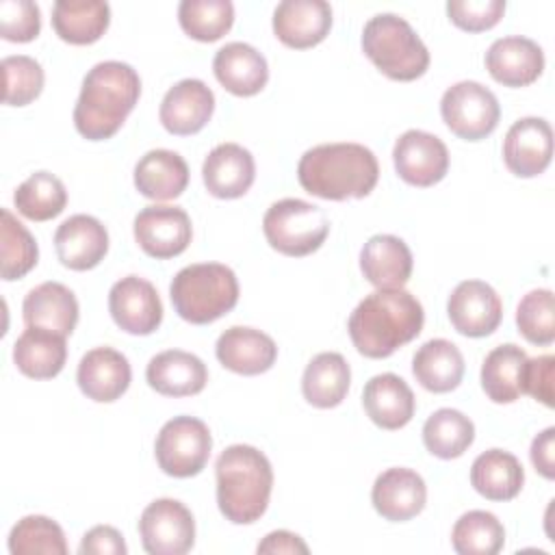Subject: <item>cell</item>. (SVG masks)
<instances>
[{
  "mask_svg": "<svg viewBox=\"0 0 555 555\" xmlns=\"http://www.w3.org/2000/svg\"><path fill=\"white\" fill-rule=\"evenodd\" d=\"M132 369L128 358L113 347H95L87 351L76 371L82 395L98 403L117 401L130 386Z\"/></svg>",
  "mask_w": 555,
  "mask_h": 555,
  "instance_id": "e0dca14e",
  "label": "cell"
},
{
  "mask_svg": "<svg viewBox=\"0 0 555 555\" xmlns=\"http://www.w3.org/2000/svg\"><path fill=\"white\" fill-rule=\"evenodd\" d=\"M362 405L377 427L392 431L412 421L416 399L405 379L395 373H379L364 384Z\"/></svg>",
  "mask_w": 555,
  "mask_h": 555,
  "instance_id": "484cf974",
  "label": "cell"
},
{
  "mask_svg": "<svg viewBox=\"0 0 555 555\" xmlns=\"http://www.w3.org/2000/svg\"><path fill=\"white\" fill-rule=\"evenodd\" d=\"M178 22L191 39L210 43L232 28L234 4L230 0H182Z\"/></svg>",
  "mask_w": 555,
  "mask_h": 555,
  "instance_id": "f35d334b",
  "label": "cell"
},
{
  "mask_svg": "<svg viewBox=\"0 0 555 555\" xmlns=\"http://www.w3.org/2000/svg\"><path fill=\"white\" fill-rule=\"evenodd\" d=\"M553 156V130L542 117L514 121L503 139L505 167L518 178L540 176Z\"/></svg>",
  "mask_w": 555,
  "mask_h": 555,
  "instance_id": "9a60e30c",
  "label": "cell"
},
{
  "mask_svg": "<svg viewBox=\"0 0 555 555\" xmlns=\"http://www.w3.org/2000/svg\"><path fill=\"white\" fill-rule=\"evenodd\" d=\"M132 230L139 247L158 260L180 256L193 236L191 219L180 206H145L134 217Z\"/></svg>",
  "mask_w": 555,
  "mask_h": 555,
  "instance_id": "4fadbf2b",
  "label": "cell"
},
{
  "mask_svg": "<svg viewBox=\"0 0 555 555\" xmlns=\"http://www.w3.org/2000/svg\"><path fill=\"white\" fill-rule=\"evenodd\" d=\"M379 178L375 154L360 143H321L304 152L297 165L301 189L314 197L343 202L366 197Z\"/></svg>",
  "mask_w": 555,
  "mask_h": 555,
  "instance_id": "3957f363",
  "label": "cell"
},
{
  "mask_svg": "<svg viewBox=\"0 0 555 555\" xmlns=\"http://www.w3.org/2000/svg\"><path fill=\"white\" fill-rule=\"evenodd\" d=\"M41 30V11L30 0L0 2V35L13 43L33 41Z\"/></svg>",
  "mask_w": 555,
  "mask_h": 555,
  "instance_id": "ee69618b",
  "label": "cell"
},
{
  "mask_svg": "<svg viewBox=\"0 0 555 555\" xmlns=\"http://www.w3.org/2000/svg\"><path fill=\"white\" fill-rule=\"evenodd\" d=\"M486 69L505 87H527L540 78L544 52L529 37H501L486 52Z\"/></svg>",
  "mask_w": 555,
  "mask_h": 555,
  "instance_id": "44dd1931",
  "label": "cell"
},
{
  "mask_svg": "<svg viewBox=\"0 0 555 555\" xmlns=\"http://www.w3.org/2000/svg\"><path fill=\"white\" fill-rule=\"evenodd\" d=\"M141 95L139 74L121 61H102L82 78L74 106V126L89 141L111 139Z\"/></svg>",
  "mask_w": 555,
  "mask_h": 555,
  "instance_id": "7a4b0ae2",
  "label": "cell"
},
{
  "mask_svg": "<svg viewBox=\"0 0 555 555\" xmlns=\"http://www.w3.org/2000/svg\"><path fill=\"white\" fill-rule=\"evenodd\" d=\"M397 176L412 186H434L449 171V150L431 132L405 130L392 147Z\"/></svg>",
  "mask_w": 555,
  "mask_h": 555,
  "instance_id": "8fae6325",
  "label": "cell"
},
{
  "mask_svg": "<svg viewBox=\"0 0 555 555\" xmlns=\"http://www.w3.org/2000/svg\"><path fill=\"white\" fill-rule=\"evenodd\" d=\"M9 551L13 555H65L67 542L59 522L48 516L30 514L13 525L9 533Z\"/></svg>",
  "mask_w": 555,
  "mask_h": 555,
  "instance_id": "60d3db41",
  "label": "cell"
},
{
  "mask_svg": "<svg viewBox=\"0 0 555 555\" xmlns=\"http://www.w3.org/2000/svg\"><path fill=\"white\" fill-rule=\"evenodd\" d=\"M202 178L208 193L219 199L243 197L256 178L254 156L238 143H221L204 158Z\"/></svg>",
  "mask_w": 555,
  "mask_h": 555,
  "instance_id": "7402d4cb",
  "label": "cell"
},
{
  "mask_svg": "<svg viewBox=\"0 0 555 555\" xmlns=\"http://www.w3.org/2000/svg\"><path fill=\"white\" fill-rule=\"evenodd\" d=\"M4 76V104L26 106L39 98L43 89V69L39 61L26 54H13L2 59Z\"/></svg>",
  "mask_w": 555,
  "mask_h": 555,
  "instance_id": "7bdbcfd3",
  "label": "cell"
},
{
  "mask_svg": "<svg viewBox=\"0 0 555 555\" xmlns=\"http://www.w3.org/2000/svg\"><path fill=\"white\" fill-rule=\"evenodd\" d=\"M451 544L460 555H496L505 544V529L492 512L470 509L455 520Z\"/></svg>",
  "mask_w": 555,
  "mask_h": 555,
  "instance_id": "74e56055",
  "label": "cell"
},
{
  "mask_svg": "<svg viewBox=\"0 0 555 555\" xmlns=\"http://www.w3.org/2000/svg\"><path fill=\"white\" fill-rule=\"evenodd\" d=\"M518 332L531 345H551L555 340V306L548 288L529 291L516 308Z\"/></svg>",
  "mask_w": 555,
  "mask_h": 555,
  "instance_id": "b9f144b4",
  "label": "cell"
},
{
  "mask_svg": "<svg viewBox=\"0 0 555 555\" xmlns=\"http://www.w3.org/2000/svg\"><path fill=\"white\" fill-rule=\"evenodd\" d=\"M189 184L186 160L171 150H150L134 165V186L143 197L176 199Z\"/></svg>",
  "mask_w": 555,
  "mask_h": 555,
  "instance_id": "f1b7e54d",
  "label": "cell"
},
{
  "mask_svg": "<svg viewBox=\"0 0 555 555\" xmlns=\"http://www.w3.org/2000/svg\"><path fill=\"white\" fill-rule=\"evenodd\" d=\"M215 78L221 87L238 98L256 95L269 80L267 59L249 43L232 41L217 50L212 59Z\"/></svg>",
  "mask_w": 555,
  "mask_h": 555,
  "instance_id": "cb8c5ba5",
  "label": "cell"
},
{
  "mask_svg": "<svg viewBox=\"0 0 555 555\" xmlns=\"http://www.w3.org/2000/svg\"><path fill=\"white\" fill-rule=\"evenodd\" d=\"M475 440L473 421L453 408L436 410L423 425L425 449L440 460H455Z\"/></svg>",
  "mask_w": 555,
  "mask_h": 555,
  "instance_id": "d590c367",
  "label": "cell"
},
{
  "mask_svg": "<svg viewBox=\"0 0 555 555\" xmlns=\"http://www.w3.org/2000/svg\"><path fill=\"white\" fill-rule=\"evenodd\" d=\"M412 264L410 247L395 234H375L360 251L362 275L377 288H403Z\"/></svg>",
  "mask_w": 555,
  "mask_h": 555,
  "instance_id": "4316f807",
  "label": "cell"
},
{
  "mask_svg": "<svg viewBox=\"0 0 555 555\" xmlns=\"http://www.w3.org/2000/svg\"><path fill=\"white\" fill-rule=\"evenodd\" d=\"M351 369L347 360L336 351H323L314 356L301 377L304 399L321 410L336 408L349 392Z\"/></svg>",
  "mask_w": 555,
  "mask_h": 555,
  "instance_id": "836d02e7",
  "label": "cell"
},
{
  "mask_svg": "<svg viewBox=\"0 0 555 555\" xmlns=\"http://www.w3.org/2000/svg\"><path fill=\"white\" fill-rule=\"evenodd\" d=\"M217 505L234 525L256 522L269 505L273 468L267 455L251 444H232L215 462Z\"/></svg>",
  "mask_w": 555,
  "mask_h": 555,
  "instance_id": "277c9868",
  "label": "cell"
},
{
  "mask_svg": "<svg viewBox=\"0 0 555 555\" xmlns=\"http://www.w3.org/2000/svg\"><path fill=\"white\" fill-rule=\"evenodd\" d=\"M416 382L429 392H451L464 377V356L447 338H431L412 358Z\"/></svg>",
  "mask_w": 555,
  "mask_h": 555,
  "instance_id": "4dcf8cb0",
  "label": "cell"
},
{
  "mask_svg": "<svg viewBox=\"0 0 555 555\" xmlns=\"http://www.w3.org/2000/svg\"><path fill=\"white\" fill-rule=\"evenodd\" d=\"M67 360L65 336L46 327H26L13 345V362L33 379L56 377Z\"/></svg>",
  "mask_w": 555,
  "mask_h": 555,
  "instance_id": "f546056e",
  "label": "cell"
},
{
  "mask_svg": "<svg viewBox=\"0 0 555 555\" xmlns=\"http://www.w3.org/2000/svg\"><path fill=\"white\" fill-rule=\"evenodd\" d=\"M362 50L390 80L410 82L429 67V52L416 30L395 13L373 15L362 30Z\"/></svg>",
  "mask_w": 555,
  "mask_h": 555,
  "instance_id": "8992f818",
  "label": "cell"
},
{
  "mask_svg": "<svg viewBox=\"0 0 555 555\" xmlns=\"http://www.w3.org/2000/svg\"><path fill=\"white\" fill-rule=\"evenodd\" d=\"M256 551L258 553H308V544L297 533L278 529L267 533Z\"/></svg>",
  "mask_w": 555,
  "mask_h": 555,
  "instance_id": "681fc988",
  "label": "cell"
},
{
  "mask_svg": "<svg viewBox=\"0 0 555 555\" xmlns=\"http://www.w3.org/2000/svg\"><path fill=\"white\" fill-rule=\"evenodd\" d=\"M371 501L375 512L390 522H405L418 516L427 501V486L412 468H388L377 475Z\"/></svg>",
  "mask_w": 555,
  "mask_h": 555,
  "instance_id": "ffe728a7",
  "label": "cell"
},
{
  "mask_svg": "<svg viewBox=\"0 0 555 555\" xmlns=\"http://www.w3.org/2000/svg\"><path fill=\"white\" fill-rule=\"evenodd\" d=\"M262 232L275 251L301 258L325 243L330 234V219L319 206L297 197H286L269 206L262 217Z\"/></svg>",
  "mask_w": 555,
  "mask_h": 555,
  "instance_id": "52a82bcc",
  "label": "cell"
},
{
  "mask_svg": "<svg viewBox=\"0 0 555 555\" xmlns=\"http://www.w3.org/2000/svg\"><path fill=\"white\" fill-rule=\"evenodd\" d=\"M332 28V7L325 0H284L273 11L275 37L295 50L321 43Z\"/></svg>",
  "mask_w": 555,
  "mask_h": 555,
  "instance_id": "ac0fdd59",
  "label": "cell"
},
{
  "mask_svg": "<svg viewBox=\"0 0 555 555\" xmlns=\"http://www.w3.org/2000/svg\"><path fill=\"white\" fill-rule=\"evenodd\" d=\"M555 427H546L531 442V464L544 479L555 477Z\"/></svg>",
  "mask_w": 555,
  "mask_h": 555,
  "instance_id": "c3c4849f",
  "label": "cell"
},
{
  "mask_svg": "<svg viewBox=\"0 0 555 555\" xmlns=\"http://www.w3.org/2000/svg\"><path fill=\"white\" fill-rule=\"evenodd\" d=\"M108 312L119 330L134 336L156 332L163 321V304L154 284L139 275H126L111 286Z\"/></svg>",
  "mask_w": 555,
  "mask_h": 555,
  "instance_id": "7c38bea8",
  "label": "cell"
},
{
  "mask_svg": "<svg viewBox=\"0 0 555 555\" xmlns=\"http://www.w3.org/2000/svg\"><path fill=\"white\" fill-rule=\"evenodd\" d=\"M0 223V258H2V280L11 282L26 275L39 258V247L33 234L24 228L22 221L9 210L2 208Z\"/></svg>",
  "mask_w": 555,
  "mask_h": 555,
  "instance_id": "ab89813d",
  "label": "cell"
},
{
  "mask_svg": "<svg viewBox=\"0 0 555 555\" xmlns=\"http://www.w3.org/2000/svg\"><path fill=\"white\" fill-rule=\"evenodd\" d=\"M210 429L195 416H173L160 427L154 442L160 470L180 479L199 475L210 457Z\"/></svg>",
  "mask_w": 555,
  "mask_h": 555,
  "instance_id": "ba28073f",
  "label": "cell"
},
{
  "mask_svg": "<svg viewBox=\"0 0 555 555\" xmlns=\"http://www.w3.org/2000/svg\"><path fill=\"white\" fill-rule=\"evenodd\" d=\"M145 379L158 395L191 397L204 390L208 382V369L195 353L167 349L147 362Z\"/></svg>",
  "mask_w": 555,
  "mask_h": 555,
  "instance_id": "d4e9b609",
  "label": "cell"
},
{
  "mask_svg": "<svg viewBox=\"0 0 555 555\" xmlns=\"http://www.w3.org/2000/svg\"><path fill=\"white\" fill-rule=\"evenodd\" d=\"M78 553H82V555H126L128 546L124 542V535L115 527L98 525L82 535Z\"/></svg>",
  "mask_w": 555,
  "mask_h": 555,
  "instance_id": "7dc6e473",
  "label": "cell"
},
{
  "mask_svg": "<svg viewBox=\"0 0 555 555\" xmlns=\"http://www.w3.org/2000/svg\"><path fill=\"white\" fill-rule=\"evenodd\" d=\"M169 297L180 319L193 325H206L228 314L238 301V280L221 262H197L180 269Z\"/></svg>",
  "mask_w": 555,
  "mask_h": 555,
  "instance_id": "5b68a950",
  "label": "cell"
},
{
  "mask_svg": "<svg viewBox=\"0 0 555 555\" xmlns=\"http://www.w3.org/2000/svg\"><path fill=\"white\" fill-rule=\"evenodd\" d=\"M440 115L455 137L481 141L499 126L501 106L488 87L475 80H462L442 93Z\"/></svg>",
  "mask_w": 555,
  "mask_h": 555,
  "instance_id": "9c48e42d",
  "label": "cell"
},
{
  "mask_svg": "<svg viewBox=\"0 0 555 555\" xmlns=\"http://www.w3.org/2000/svg\"><path fill=\"white\" fill-rule=\"evenodd\" d=\"M527 353L505 343L494 347L481 364V388L494 403H514L522 395V369Z\"/></svg>",
  "mask_w": 555,
  "mask_h": 555,
  "instance_id": "e575fe53",
  "label": "cell"
},
{
  "mask_svg": "<svg viewBox=\"0 0 555 555\" xmlns=\"http://www.w3.org/2000/svg\"><path fill=\"white\" fill-rule=\"evenodd\" d=\"M505 13V0H449V20L468 33H481L499 24Z\"/></svg>",
  "mask_w": 555,
  "mask_h": 555,
  "instance_id": "f6af8a7d",
  "label": "cell"
},
{
  "mask_svg": "<svg viewBox=\"0 0 555 555\" xmlns=\"http://www.w3.org/2000/svg\"><path fill=\"white\" fill-rule=\"evenodd\" d=\"M215 93L197 78L176 82L163 98L158 117L167 132L189 137L199 132L212 117Z\"/></svg>",
  "mask_w": 555,
  "mask_h": 555,
  "instance_id": "2e32d148",
  "label": "cell"
},
{
  "mask_svg": "<svg viewBox=\"0 0 555 555\" xmlns=\"http://www.w3.org/2000/svg\"><path fill=\"white\" fill-rule=\"evenodd\" d=\"M13 204L22 217L30 221H48L65 210L67 191L54 173L35 171L15 189Z\"/></svg>",
  "mask_w": 555,
  "mask_h": 555,
  "instance_id": "8d00e7d4",
  "label": "cell"
},
{
  "mask_svg": "<svg viewBox=\"0 0 555 555\" xmlns=\"http://www.w3.org/2000/svg\"><path fill=\"white\" fill-rule=\"evenodd\" d=\"M22 317L26 327H46L69 336L78 323V301L65 284L43 282L24 297Z\"/></svg>",
  "mask_w": 555,
  "mask_h": 555,
  "instance_id": "83f0119b",
  "label": "cell"
},
{
  "mask_svg": "<svg viewBox=\"0 0 555 555\" xmlns=\"http://www.w3.org/2000/svg\"><path fill=\"white\" fill-rule=\"evenodd\" d=\"M553 371H555V358L553 356H538L527 358L522 369V392L531 395L535 401L544 403L546 408H553Z\"/></svg>",
  "mask_w": 555,
  "mask_h": 555,
  "instance_id": "bcb514c9",
  "label": "cell"
},
{
  "mask_svg": "<svg viewBox=\"0 0 555 555\" xmlns=\"http://www.w3.org/2000/svg\"><path fill=\"white\" fill-rule=\"evenodd\" d=\"M215 353L217 360L232 373L260 375L273 366L278 347L269 334L254 327L234 325L217 338Z\"/></svg>",
  "mask_w": 555,
  "mask_h": 555,
  "instance_id": "603a6c76",
  "label": "cell"
},
{
  "mask_svg": "<svg viewBox=\"0 0 555 555\" xmlns=\"http://www.w3.org/2000/svg\"><path fill=\"white\" fill-rule=\"evenodd\" d=\"M111 24V7L102 0H56L52 7L54 33L74 46L98 41Z\"/></svg>",
  "mask_w": 555,
  "mask_h": 555,
  "instance_id": "d6a6232c",
  "label": "cell"
},
{
  "mask_svg": "<svg viewBox=\"0 0 555 555\" xmlns=\"http://www.w3.org/2000/svg\"><path fill=\"white\" fill-rule=\"evenodd\" d=\"M423 323V306L412 293L403 288H377L353 308L347 330L358 353L379 360L414 340Z\"/></svg>",
  "mask_w": 555,
  "mask_h": 555,
  "instance_id": "6da1fadb",
  "label": "cell"
},
{
  "mask_svg": "<svg viewBox=\"0 0 555 555\" xmlns=\"http://www.w3.org/2000/svg\"><path fill=\"white\" fill-rule=\"evenodd\" d=\"M54 249L67 269L89 271L104 260L108 232L102 221L91 215H72L56 228Z\"/></svg>",
  "mask_w": 555,
  "mask_h": 555,
  "instance_id": "d6986e66",
  "label": "cell"
},
{
  "mask_svg": "<svg viewBox=\"0 0 555 555\" xmlns=\"http://www.w3.org/2000/svg\"><path fill=\"white\" fill-rule=\"evenodd\" d=\"M447 314L455 332L481 338L499 327L503 319V301L488 282L464 280L449 295Z\"/></svg>",
  "mask_w": 555,
  "mask_h": 555,
  "instance_id": "5bb4252c",
  "label": "cell"
},
{
  "mask_svg": "<svg viewBox=\"0 0 555 555\" xmlns=\"http://www.w3.org/2000/svg\"><path fill=\"white\" fill-rule=\"evenodd\" d=\"M139 535L150 555H184L195 544V520L184 503L156 499L141 512Z\"/></svg>",
  "mask_w": 555,
  "mask_h": 555,
  "instance_id": "30bf717a",
  "label": "cell"
},
{
  "mask_svg": "<svg viewBox=\"0 0 555 555\" xmlns=\"http://www.w3.org/2000/svg\"><path fill=\"white\" fill-rule=\"evenodd\" d=\"M522 464L509 451L488 449L470 466V486L488 501H512L522 490Z\"/></svg>",
  "mask_w": 555,
  "mask_h": 555,
  "instance_id": "1f68e13d",
  "label": "cell"
}]
</instances>
